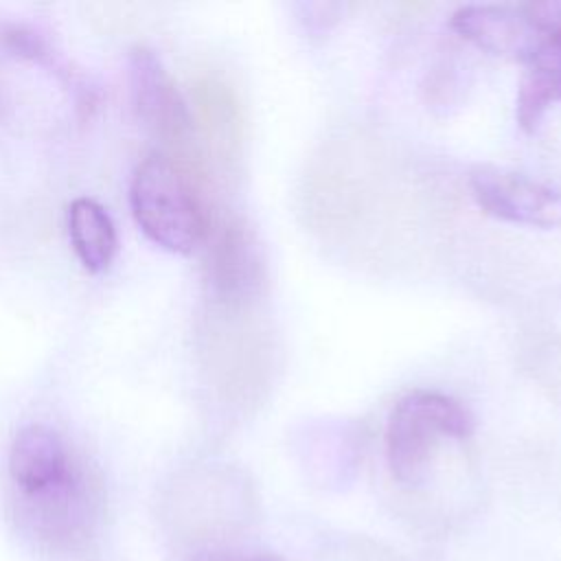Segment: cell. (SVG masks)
I'll return each mask as SVG.
<instances>
[{"instance_id": "4fadbf2b", "label": "cell", "mask_w": 561, "mask_h": 561, "mask_svg": "<svg viewBox=\"0 0 561 561\" xmlns=\"http://www.w3.org/2000/svg\"><path fill=\"white\" fill-rule=\"evenodd\" d=\"M199 561H283L276 554H267V552H256V554H210L204 557Z\"/></svg>"}, {"instance_id": "5bb4252c", "label": "cell", "mask_w": 561, "mask_h": 561, "mask_svg": "<svg viewBox=\"0 0 561 561\" xmlns=\"http://www.w3.org/2000/svg\"><path fill=\"white\" fill-rule=\"evenodd\" d=\"M4 110H7V90H4V83L0 77V121L4 118Z\"/></svg>"}, {"instance_id": "7a4b0ae2", "label": "cell", "mask_w": 561, "mask_h": 561, "mask_svg": "<svg viewBox=\"0 0 561 561\" xmlns=\"http://www.w3.org/2000/svg\"><path fill=\"white\" fill-rule=\"evenodd\" d=\"M129 204L140 230L169 252L188 254L208 237L210 221L193 175L164 153H151L136 167Z\"/></svg>"}, {"instance_id": "ba28073f", "label": "cell", "mask_w": 561, "mask_h": 561, "mask_svg": "<svg viewBox=\"0 0 561 561\" xmlns=\"http://www.w3.org/2000/svg\"><path fill=\"white\" fill-rule=\"evenodd\" d=\"M79 462L59 432L42 423L24 425L15 434L7 460L13 495L39 491L66 478Z\"/></svg>"}, {"instance_id": "52a82bcc", "label": "cell", "mask_w": 561, "mask_h": 561, "mask_svg": "<svg viewBox=\"0 0 561 561\" xmlns=\"http://www.w3.org/2000/svg\"><path fill=\"white\" fill-rule=\"evenodd\" d=\"M449 26L476 48L522 64L546 37L522 4H462L451 13Z\"/></svg>"}, {"instance_id": "7c38bea8", "label": "cell", "mask_w": 561, "mask_h": 561, "mask_svg": "<svg viewBox=\"0 0 561 561\" xmlns=\"http://www.w3.org/2000/svg\"><path fill=\"white\" fill-rule=\"evenodd\" d=\"M298 9H302L305 13L300 15L302 24L309 31H327L333 22H337V15L342 11V4H324V2H316V4H298Z\"/></svg>"}, {"instance_id": "8fae6325", "label": "cell", "mask_w": 561, "mask_h": 561, "mask_svg": "<svg viewBox=\"0 0 561 561\" xmlns=\"http://www.w3.org/2000/svg\"><path fill=\"white\" fill-rule=\"evenodd\" d=\"M0 50L15 59L48 68L50 72H55L57 79L75 90L77 99L81 94H88V99H92L90 88H85L81 75L66 64V59L50 46V42L39 31L18 22H0Z\"/></svg>"}, {"instance_id": "9c48e42d", "label": "cell", "mask_w": 561, "mask_h": 561, "mask_svg": "<svg viewBox=\"0 0 561 561\" xmlns=\"http://www.w3.org/2000/svg\"><path fill=\"white\" fill-rule=\"evenodd\" d=\"M524 66L515 118L526 134H535L546 112L561 101V31L548 33Z\"/></svg>"}, {"instance_id": "8992f818", "label": "cell", "mask_w": 561, "mask_h": 561, "mask_svg": "<svg viewBox=\"0 0 561 561\" xmlns=\"http://www.w3.org/2000/svg\"><path fill=\"white\" fill-rule=\"evenodd\" d=\"M208 232L206 280L213 296L224 305H241L259 296L265 283V259L250 226L230 217Z\"/></svg>"}, {"instance_id": "5b68a950", "label": "cell", "mask_w": 561, "mask_h": 561, "mask_svg": "<svg viewBox=\"0 0 561 561\" xmlns=\"http://www.w3.org/2000/svg\"><path fill=\"white\" fill-rule=\"evenodd\" d=\"M467 184L478 208L497 221L541 230L561 228L559 186L519 171L486 164L473 169Z\"/></svg>"}, {"instance_id": "277c9868", "label": "cell", "mask_w": 561, "mask_h": 561, "mask_svg": "<svg viewBox=\"0 0 561 561\" xmlns=\"http://www.w3.org/2000/svg\"><path fill=\"white\" fill-rule=\"evenodd\" d=\"M129 90L140 123L167 147L164 153L186 171L191 162V112L164 70L162 61L149 48H134L129 55ZM188 173V171H186Z\"/></svg>"}, {"instance_id": "6da1fadb", "label": "cell", "mask_w": 561, "mask_h": 561, "mask_svg": "<svg viewBox=\"0 0 561 561\" xmlns=\"http://www.w3.org/2000/svg\"><path fill=\"white\" fill-rule=\"evenodd\" d=\"M473 414L454 397L438 390H410L388 414L386 460L403 486L425 482L443 440H465L473 434Z\"/></svg>"}, {"instance_id": "3957f363", "label": "cell", "mask_w": 561, "mask_h": 561, "mask_svg": "<svg viewBox=\"0 0 561 561\" xmlns=\"http://www.w3.org/2000/svg\"><path fill=\"white\" fill-rule=\"evenodd\" d=\"M99 508V484L83 462L66 478L35 493L15 495V513L22 528L57 550L83 543L94 530Z\"/></svg>"}, {"instance_id": "30bf717a", "label": "cell", "mask_w": 561, "mask_h": 561, "mask_svg": "<svg viewBox=\"0 0 561 561\" xmlns=\"http://www.w3.org/2000/svg\"><path fill=\"white\" fill-rule=\"evenodd\" d=\"M68 237L88 272H103L116 254V230L107 210L90 199L77 197L68 206Z\"/></svg>"}]
</instances>
